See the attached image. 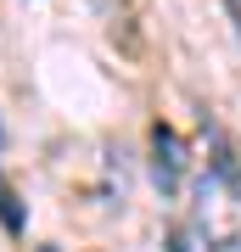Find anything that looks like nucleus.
<instances>
[{
  "label": "nucleus",
  "mask_w": 241,
  "mask_h": 252,
  "mask_svg": "<svg viewBox=\"0 0 241 252\" xmlns=\"http://www.w3.org/2000/svg\"><path fill=\"white\" fill-rule=\"evenodd\" d=\"M179 174H185V146L169 124H152V180L163 190H179Z\"/></svg>",
  "instance_id": "nucleus-1"
},
{
  "label": "nucleus",
  "mask_w": 241,
  "mask_h": 252,
  "mask_svg": "<svg viewBox=\"0 0 241 252\" xmlns=\"http://www.w3.org/2000/svg\"><path fill=\"white\" fill-rule=\"evenodd\" d=\"M230 6V23H236V34H241V0H224Z\"/></svg>",
  "instance_id": "nucleus-3"
},
{
  "label": "nucleus",
  "mask_w": 241,
  "mask_h": 252,
  "mask_svg": "<svg viewBox=\"0 0 241 252\" xmlns=\"http://www.w3.org/2000/svg\"><path fill=\"white\" fill-rule=\"evenodd\" d=\"M0 230L23 235V196H17V185L6 180V168H0Z\"/></svg>",
  "instance_id": "nucleus-2"
}]
</instances>
